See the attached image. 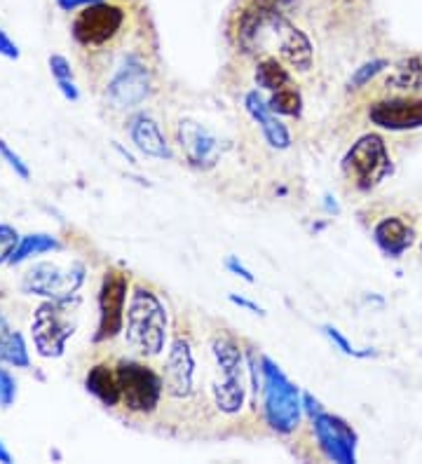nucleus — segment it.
I'll list each match as a JSON object with an SVG mask.
<instances>
[{
  "label": "nucleus",
  "mask_w": 422,
  "mask_h": 464,
  "mask_svg": "<svg viewBox=\"0 0 422 464\" xmlns=\"http://www.w3.org/2000/svg\"><path fill=\"white\" fill-rule=\"evenodd\" d=\"M127 345L141 357H160L167 345V307L148 287H134L127 307Z\"/></svg>",
  "instance_id": "f257e3e1"
},
{
  "label": "nucleus",
  "mask_w": 422,
  "mask_h": 464,
  "mask_svg": "<svg viewBox=\"0 0 422 464\" xmlns=\"http://www.w3.org/2000/svg\"><path fill=\"white\" fill-rule=\"evenodd\" d=\"M214 354V378L211 396L223 415H237L246 401V366L240 345L228 335H216L211 342Z\"/></svg>",
  "instance_id": "f03ea898"
},
{
  "label": "nucleus",
  "mask_w": 422,
  "mask_h": 464,
  "mask_svg": "<svg viewBox=\"0 0 422 464\" xmlns=\"http://www.w3.org/2000/svg\"><path fill=\"white\" fill-rule=\"evenodd\" d=\"M265 423L281 436L293 434L303 417V394L270 357H261Z\"/></svg>",
  "instance_id": "7ed1b4c3"
},
{
  "label": "nucleus",
  "mask_w": 422,
  "mask_h": 464,
  "mask_svg": "<svg viewBox=\"0 0 422 464\" xmlns=\"http://www.w3.org/2000/svg\"><path fill=\"white\" fill-rule=\"evenodd\" d=\"M78 298L45 300L33 314L31 333L38 354L45 359H57L66 352V342L76 333Z\"/></svg>",
  "instance_id": "20e7f679"
},
{
  "label": "nucleus",
  "mask_w": 422,
  "mask_h": 464,
  "mask_svg": "<svg viewBox=\"0 0 422 464\" xmlns=\"http://www.w3.org/2000/svg\"><path fill=\"white\" fill-rule=\"evenodd\" d=\"M392 169V158L381 134H363L343 158V177L359 193L381 186Z\"/></svg>",
  "instance_id": "39448f33"
},
{
  "label": "nucleus",
  "mask_w": 422,
  "mask_h": 464,
  "mask_svg": "<svg viewBox=\"0 0 422 464\" xmlns=\"http://www.w3.org/2000/svg\"><path fill=\"white\" fill-rule=\"evenodd\" d=\"M117 380H120V404L129 413L136 415H148L160 405V399L164 394V382L160 373L151 368L148 364H141L134 359H123L117 361Z\"/></svg>",
  "instance_id": "423d86ee"
},
{
  "label": "nucleus",
  "mask_w": 422,
  "mask_h": 464,
  "mask_svg": "<svg viewBox=\"0 0 422 464\" xmlns=\"http://www.w3.org/2000/svg\"><path fill=\"white\" fill-rule=\"evenodd\" d=\"M85 265L73 263L69 268H59L54 263H38L23 275V294L41 296L47 300L73 298L78 288L85 284Z\"/></svg>",
  "instance_id": "0eeeda50"
},
{
  "label": "nucleus",
  "mask_w": 422,
  "mask_h": 464,
  "mask_svg": "<svg viewBox=\"0 0 422 464\" xmlns=\"http://www.w3.org/2000/svg\"><path fill=\"white\" fill-rule=\"evenodd\" d=\"M124 22H127V13L123 7L101 0V3L82 7V13L73 19L70 33L82 48H101L123 31Z\"/></svg>",
  "instance_id": "6e6552de"
},
{
  "label": "nucleus",
  "mask_w": 422,
  "mask_h": 464,
  "mask_svg": "<svg viewBox=\"0 0 422 464\" xmlns=\"http://www.w3.org/2000/svg\"><path fill=\"white\" fill-rule=\"evenodd\" d=\"M148 95H151L148 64L136 52L127 54L108 80L106 96L120 111H132V108H139L148 99Z\"/></svg>",
  "instance_id": "1a4fd4ad"
},
{
  "label": "nucleus",
  "mask_w": 422,
  "mask_h": 464,
  "mask_svg": "<svg viewBox=\"0 0 422 464\" xmlns=\"http://www.w3.org/2000/svg\"><path fill=\"white\" fill-rule=\"evenodd\" d=\"M371 124L390 132H413L422 127V95L387 92L369 106Z\"/></svg>",
  "instance_id": "9d476101"
},
{
  "label": "nucleus",
  "mask_w": 422,
  "mask_h": 464,
  "mask_svg": "<svg viewBox=\"0 0 422 464\" xmlns=\"http://www.w3.org/2000/svg\"><path fill=\"white\" fill-rule=\"evenodd\" d=\"M129 277L127 272L108 270L104 275V282L99 288V323L94 342L113 341L124 326V303H127Z\"/></svg>",
  "instance_id": "9b49d317"
},
{
  "label": "nucleus",
  "mask_w": 422,
  "mask_h": 464,
  "mask_svg": "<svg viewBox=\"0 0 422 464\" xmlns=\"http://www.w3.org/2000/svg\"><path fill=\"white\" fill-rule=\"evenodd\" d=\"M310 423L316 443L328 459L343 464L357 462V434L343 417L319 411L310 417Z\"/></svg>",
  "instance_id": "f8f14e48"
},
{
  "label": "nucleus",
  "mask_w": 422,
  "mask_h": 464,
  "mask_svg": "<svg viewBox=\"0 0 422 464\" xmlns=\"http://www.w3.org/2000/svg\"><path fill=\"white\" fill-rule=\"evenodd\" d=\"M195 352L188 335L176 333L162 366L164 394L171 399H190L195 392Z\"/></svg>",
  "instance_id": "ddd939ff"
},
{
  "label": "nucleus",
  "mask_w": 422,
  "mask_h": 464,
  "mask_svg": "<svg viewBox=\"0 0 422 464\" xmlns=\"http://www.w3.org/2000/svg\"><path fill=\"white\" fill-rule=\"evenodd\" d=\"M270 38L277 41V52L280 59L293 68V71L305 73L312 68V42L310 38L305 36L298 26H293L287 19V14H280L270 31Z\"/></svg>",
  "instance_id": "4468645a"
},
{
  "label": "nucleus",
  "mask_w": 422,
  "mask_h": 464,
  "mask_svg": "<svg viewBox=\"0 0 422 464\" xmlns=\"http://www.w3.org/2000/svg\"><path fill=\"white\" fill-rule=\"evenodd\" d=\"M179 146L188 165L195 169H211L218 162V141L211 132L193 120H183L179 127Z\"/></svg>",
  "instance_id": "2eb2a0df"
},
{
  "label": "nucleus",
  "mask_w": 422,
  "mask_h": 464,
  "mask_svg": "<svg viewBox=\"0 0 422 464\" xmlns=\"http://www.w3.org/2000/svg\"><path fill=\"white\" fill-rule=\"evenodd\" d=\"M244 108L253 118V123L261 127L265 143H268L270 148H275V150H289V148H291V134H289L287 124L277 118V113L270 111L268 101L261 96L258 89L246 92Z\"/></svg>",
  "instance_id": "dca6fc26"
},
{
  "label": "nucleus",
  "mask_w": 422,
  "mask_h": 464,
  "mask_svg": "<svg viewBox=\"0 0 422 464\" xmlns=\"http://www.w3.org/2000/svg\"><path fill=\"white\" fill-rule=\"evenodd\" d=\"M416 240V228L404 216H385L373 228V241L387 259H401Z\"/></svg>",
  "instance_id": "f3484780"
},
{
  "label": "nucleus",
  "mask_w": 422,
  "mask_h": 464,
  "mask_svg": "<svg viewBox=\"0 0 422 464\" xmlns=\"http://www.w3.org/2000/svg\"><path fill=\"white\" fill-rule=\"evenodd\" d=\"M129 136L141 153L155 159H171V148L164 139L160 124L148 115H136L129 124Z\"/></svg>",
  "instance_id": "a211bd4d"
},
{
  "label": "nucleus",
  "mask_w": 422,
  "mask_h": 464,
  "mask_svg": "<svg viewBox=\"0 0 422 464\" xmlns=\"http://www.w3.org/2000/svg\"><path fill=\"white\" fill-rule=\"evenodd\" d=\"M85 387L92 396L101 401L108 408H115L123 401L120 394V380H117V370L108 364H96L87 370L85 378Z\"/></svg>",
  "instance_id": "6ab92c4d"
},
{
  "label": "nucleus",
  "mask_w": 422,
  "mask_h": 464,
  "mask_svg": "<svg viewBox=\"0 0 422 464\" xmlns=\"http://www.w3.org/2000/svg\"><path fill=\"white\" fill-rule=\"evenodd\" d=\"M0 364H10L14 368H29L31 359L23 335L12 329L3 314H0Z\"/></svg>",
  "instance_id": "aec40b11"
},
{
  "label": "nucleus",
  "mask_w": 422,
  "mask_h": 464,
  "mask_svg": "<svg viewBox=\"0 0 422 464\" xmlns=\"http://www.w3.org/2000/svg\"><path fill=\"white\" fill-rule=\"evenodd\" d=\"M59 249H61V244H59L52 235H45V232H31V235L19 240L17 249H14V253H12L7 263L19 265L23 263V260L33 259V256H41V253H47V251H59Z\"/></svg>",
  "instance_id": "412c9836"
},
{
  "label": "nucleus",
  "mask_w": 422,
  "mask_h": 464,
  "mask_svg": "<svg viewBox=\"0 0 422 464\" xmlns=\"http://www.w3.org/2000/svg\"><path fill=\"white\" fill-rule=\"evenodd\" d=\"M256 83L258 87L275 92V89L284 87V85L293 83V80L284 61L277 59V57H263V59H258L256 66Z\"/></svg>",
  "instance_id": "4be33fe9"
},
{
  "label": "nucleus",
  "mask_w": 422,
  "mask_h": 464,
  "mask_svg": "<svg viewBox=\"0 0 422 464\" xmlns=\"http://www.w3.org/2000/svg\"><path fill=\"white\" fill-rule=\"evenodd\" d=\"M270 111L277 113V115H287V118H298L300 111H303V96H300V89L293 83L284 85V87L270 92L268 99Z\"/></svg>",
  "instance_id": "5701e85b"
},
{
  "label": "nucleus",
  "mask_w": 422,
  "mask_h": 464,
  "mask_svg": "<svg viewBox=\"0 0 422 464\" xmlns=\"http://www.w3.org/2000/svg\"><path fill=\"white\" fill-rule=\"evenodd\" d=\"M50 73H52L54 83H57L59 92L66 101H73L76 104L80 99V89L76 85V77H73V68H70L69 59L61 57V54H52L50 57Z\"/></svg>",
  "instance_id": "b1692460"
},
{
  "label": "nucleus",
  "mask_w": 422,
  "mask_h": 464,
  "mask_svg": "<svg viewBox=\"0 0 422 464\" xmlns=\"http://www.w3.org/2000/svg\"><path fill=\"white\" fill-rule=\"evenodd\" d=\"M387 66H390V61H387V59H373V61H369V64H363L362 68H357V71H354V76L350 77V83H347V89H350V92H357V89H363V87H366V85L371 83V80H373L375 76H381V73L385 71Z\"/></svg>",
  "instance_id": "393cba45"
},
{
  "label": "nucleus",
  "mask_w": 422,
  "mask_h": 464,
  "mask_svg": "<svg viewBox=\"0 0 422 464\" xmlns=\"http://www.w3.org/2000/svg\"><path fill=\"white\" fill-rule=\"evenodd\" d=\"M324 335H326L328 341L334 342L335 347H338L340 352L347 354V357H354V359H369V357H375V350H357V347L352 345L350 341H347L345 335L340 333L335 326H331V323H324L322 326Z\"/></svg>",
  "instance_id": "a878e982"
},
{
  "label": "nucleus",
  "mask_w": 422,
  "mask_h": 464,
  "mask_svg": "<svg viewBox=\"0 0 422 464\" xmlns=\"http://www.w3.org/2000/svg\"><path fill=\"white\" fill-rule=\"evenodd\" d=\"M0 158L5 159L7 167H10V169L14 171V174H17V177L22 178V181H29V178H31L29 165H26V162H23V159H22V155L14 153V150H12V148L7 146V143L3 141V139H0Z\"/></svg>",
  "instance_id": "bb28decb"
},
{
  "label": "nucleus",
  "mask_w": 422,
  "mask_h": 464,
  "mask_svg": "<svg viewBox=\"0 0 422 464\" xmlns=\"http://www.w3.org/2000/svg\"><path fill=\"white\" fill-rule=\"evenodd\" d=\"M19 240H22V237H19L17 230L7 223H0V265L10 260V256L14 253V249H17Z\"/></svg>",
  "instance_id": "cd10ccee"
},
{
  "label": "nucleus",
  "mask_w": 422,
  "mask_h": 464,
  "mask_svg": "<svg viewBox=\"0 0 422 464\" xmlns=\"http://www.w3.org/2000/svg\"><path fill=\"white\" fill-rule=\"evenodd\" d=\"M14 401H17V380L5 368H0V408H10Z\"/></svg>",
  "instance_id": "c85d7f7f"
},
{
  "label": "nucleus",
  "mask_w": 422,
  "mask_h": 464,
  "mask_svg": "<svg viewBox=\"0 0 422 464\" xmlns=\"http://www.w3.org/2000/svg\"><path fill=\"white\" fill-rule=\"evenodd\" d=\"M225 270L233 272L234 277H242L246 284L256 282V279H253V275H252V270H249V268H246V265L242 263L240 259H237V256H228V260H225Z\"/></svg>",
  "instance_id": "c756f323"
},
{
  "label": "nucleus",
  "mask_w": 422,
  "mask_h": 464,
  "mask_svg": "<svg viewBox=\"0 0 422 464\" xmlns=\"http://www.w3.org/2000/svg\"><path fill=\"white\" fill-rule=\"evenodd\" d=\"M0 54H3L5 59H12V61H17L19 57H22V52H19V48H17V42L10 41L3 29H0Z\"/></svg>",
  "instance_id": "7c9ffc66"
},
{
  "label": "nucleus",
  "mask_w": 422,
  "mask_h": 464,
  "mask_svg": "<svg viewBox=\"0 0 422 464\" xmlns=\"http://www.w3.org/2000/svg\"><path fill=\"white\" fill-rule=\"evenodd\" d=\"M253 3H258V5L263 7H270V10H277V13H291L293 7L298 5V0H253Z\"/></svg>",
  "instance_id": "2f4dec72"
},
{
  "label": "nucleus",
  "mask_w": 422,
  "mask_h": 464,
  "mask_svg": "<svg viewBox=\"0 0 422 464\" xmlns=\"http://www.w3.org/2000/svg\"><path fill=\"white\" fill-rule=\"evenodd\" d=\"M94 3H101V0H57V5L64 10V13H76L78 7H87Z\"/></svg>",
  "instance_id": "473e14b6"
},
{
  "label": "nucleus",
  "mask_w": 422,
  "mask_h": 464,
  "mask_svg": "<svg viewBox=\"0 0 422 464\" xmlns=\"http://www.w3.org/2000/svg\"><path fill=\"white\" fill-rule=\"evenodd\" d=\"M230 303H234V305L244 307V310L253 312V314H265V312H263V307H258L256 303H252V300L242 298V296H234V294H230Z\"/></svg>",
  "instance_id": "72a5a7b5"
},
{
  "label": "nucleus",
  "mask_w": 422,
  "mask_h": 464,
  "mask_svg": "<svg viewBox=\"0 0 422 464\" xmlns=\"http://www.w3.org/2000/svg\"><path fill=\"white\" fill-rule=\"evenodd\" d=\"M0 464H12V452L7 450L3 441H0Z\"/></svg>",
  "instance_id": "f704fd0d"
},
{
  "label": "nucleus",
  "mask_w": 422,
  "mask_h": 464,
  "mask_svg": "<svg viewBox=\"0 0 422 464\" xmlns=\"http://www.w3.org/2000/svg\"><path fill=\"white\" fill-rule=\"evenodd\" d=\"M420 249H422V244H420Z\"/></svg>",
  "instance_id": "c9c22d12"
}]
</instances>
